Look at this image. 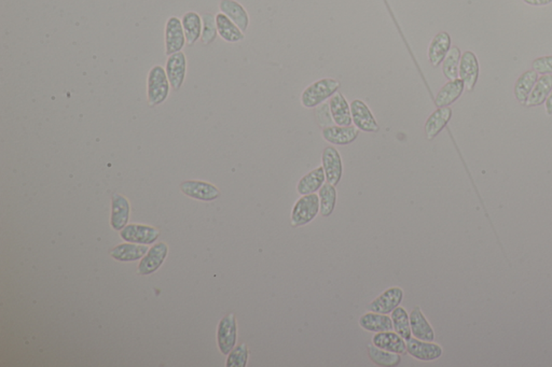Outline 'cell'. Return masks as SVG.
<instances>
[{
	"instance_id": "6da1fadb",
	"label": "cell",
	"mask_w": 552,
	"mask_h": 367,
	"mask_svg": "<svg viewBox=\"0 0 552 367\" xmlns=\"http://www.w3.org/2000/svg\"><path fill=\"white\" fill-rule=\"evenodd\" d=\"M340 82L337 79L323 78L313 82L303 90L301 105L307 109H315L338 93Z\"/></svg>"
},
{
	"instance_id": "7a4b0ae2",
	"label": "cell",
	"mask_w": 552,
	"mask_h": 367,
	"mask_svg": "<svg viewBox=\"0 0 552 367\" xmlns=\"http://www.w3.org/2000/svg\"><path fill=\"white\" fill-rule=\"evenodd\" d=\"M171 84L167 71L160 65L150 69L147 79V99L152 107L160 106L169 97Z\"/></svg>"
},
{
	"instance_id": "3957f363",
	"label": "cell",
	"mask_w": 552,
	"mask_h": 367,
	"mask_svg": "<svg viewBox=\"0 0 552 367\" xmlns=\"http://www.w3.org/2000/svg\"><path fill=\"white\" fill-rule=\"evenodd\" d=\"M320 214V197L316 193L302 195L293 205L290 223L291 227H304Z\"/></svg>"
},
{
	"instance_id": "277c9868",
	"label": "cell",
	"mask_w": 552,
	"mask_h": 367,
	"mask_svg": "<svg viewBox=\"0 0 552 367\" xmlns=\"http://www.w3.org/2000/svg\"><path fill=\"white\" fill-rule=\"evenodd\" d=\"M407 352L414 359L421 362H431L436 361L444 355L442 346L435 344L434 342H425L411 337L407 340Z\"/></svg>"
},
{
	"instance_id": "5b68a950",
	"label": "cell",
	"mask_w": 552,
	"mask_h": 367,
	"mask_svg": "<svg viewBox=\"0 0 552 367\" xmlns=\"http://www.w3.org/2000/svg\"><path fill=\"white\" fill-rule=\"evenodd\" d=\"M322 166L325 171L326 181L333 186H338L343 176V162L340 152L335 147L329 146L324 149Z\"/></svg>"
},
{
	"instance_id": "8992f818",
	"label": "cell",
	"mask_w": 552,
	"mask_h": 367,
	"mask_svg": "<svg viewBox=\"0 0 552 367\" xmlns=\"http://www.w3.org/2000/svg\"><path fill=\"white\" fill-rule=\"evenodd\" d=\"M350 114L354 125L361 131L365 133H378L380 126L374 118V114L363 101L354 99L350 103Z\"/></svg>"
},
{
	"instance_id": "52a82bcc",
	"label": "cell",
	"mask_w": 552,
	"mask_h": 367,
	"mask_svg": "<svg viewBox=\"0 0 552 367\" xmlns=\"http://www.w3.org/2000/svg\"><path fill=\"white\" fill-rule=\"evenodd\" d=\"M186 42L182 20L177 16H171L165 25V53L169 56L182 52Z\"/></svg>"
},
{
	"instance_id": "ba28073f",
	"label": "cell",
	"mask_w": 552,
	"mask_h": 367,
	"mask_svg": "<svg viewBox=\"0 0 552 367\" xmlns=\"http://www.w3.org/2000/svg\"><path fill=\"white\" fill-rule=\"evenodd\" d=\"M404 290L399 287H392L385 290L383 293L368 305V310L379 314H389L400 306L404 299Z\"/></svg>"
},
{
	"instance_id": "9c48e42d",
	"label": "cell",
	"mask_w": 552,
	"mask_h": 367,
	"mask_svg": "<svg viewBox=\"0 0 552 367\" xmlns=\"http://www.w3.org/2000/svg\"><path fill=\"white\" fill-rule=\"evenodd\" d=\"M218 347L222 355H229L235 347L237 340V325L235 314L222 318L218 327Z\"/></svg>"
},
{
	"instance_id": "30bf717a",
	"label": "cell",
	"mask_w": 552,
	"mask_h": 367,
	"mask_svg": "<svg viewBox=\"0 0 552 367\" xmlns=\"http://www.w3.org/2000/svg\"><path fill=\"white\" fill-rule=\"evenodd\" d=\"M167 78L171 88L174 91H179L184 86L186 73H187V58L184 52H177L169 56L165 66Z\"/></svg>"
},
{
	"instance_id": "8fae6325",
	"label": "cell",
	"mask_w": 552,
	"mask_h": 367,
	"mask_svg": "<svg viewBox=\"0 0 552 367\" xmlns=\"http://www.w3.org/2000/svg\"><path fill=\"white\" fill-rule=\"evenodd\" d=\"M182 193L193 199L203 201H213L220 197L217 186L210 182L200 180H188L180 184Z\"/></svg>"
},
{
	"instance_id": "7c38bea8",
	"label": "cell",
	"mask_w": 552,
	"mask_h": 367,
	"mask_svg": "<svg viewBox=\"0 0 552 367\" xmlns=\"http://www.w3.org/2000/svg\"><path fill=\"white\" fill-rule=\"evenodd\" d=\"M359 131L355 125H331L323 129L322 136L333 146H348L358 138Z\"/></svg>"
},
{
	"instance_id": "4fadbf2b",
	"label": "cell",
	"mask_w": 552,
	"mask_h": 367,
	"mask_svg": "<svg viewBox=\"0 0 552 367\" xmlns=\"http://www.w3.org/2000/svg\"><path fill=\"white\" fill-rule=\"evenodd\" d=\"M459 78L464 82L467 91L472 92L479 78V62L472 51L461 54L459 62Z\"/></svg>"
},
{
	"instance_id": "5bb4252c",
	"label": "cell",
	"mask_w": 552,
	"mask_h": 367,
	"mask_svg": "<svg viewBox=\"0 0 552 367\" xmlns=\"http://www.w3.org/2000/svg\"><path fill=\"white\" fill-rule=\"evenodd\" d=\"M120 236L125 242L139 244H150L159 238L160 231L154 227L141 225V224H130L121 229Z\"/></svg>"
},
{
	"instance_id": "9a60e30c",
	"label": "cell",
	"mask_w": 552,
	"mask_h": 367,
	"mask_svg": "<svg viewBox=\"0 0 552 367\" xmlns=\"http://www.w3.org/2000/svg\"><path fill=\"white\" fill-rule=\"evenodd\" d=\"M169 248L167 244L164 242L156 244L149 250L146 257L141 260L139 263V273L141 276H148L152 273L156 272L159 267L163 264L164 260L167 257Z\"/></svg>"
},
{
	"instance_id": "2e32d148",
	"label": "cell",
	"mask_w": 552,
	"mask_h": 367,
	"mask_svg": "<svg viewBox=\"0 0 552 367\" xmlns=\"http://www.w3.org/2000/svg\"><path fill=\"white\" fill-rule=\"evenodd\" d=\"M452 109L450 107H442L435 110L431 116L427 118L424 131L425 136L429 140L436 138L439 134L444 131V127L448 125L452 118Z\"/></svg>"
},
{
	"instance_id": "e0dca14e",
	"label": "cell",
	"mask_w": 552,
	"mask_h": 367,
	"mask_svg": "<svg viewBox=\"0 0 552 367\" xmlns=\"http://www.w3.org/2000/svg\"><path fill=\"white\" fill-rule=\"evenodd\" d=\"M451 36L446 31H440L431 39L429 47V61L433 67H438L442 64L446 54L451 49Z\"/></svg>"
},
{
	"instance_id": "ac0fdd59",
	"label": "cell",
	"mask_w": 552,
	"mask_h": 367,
	"mask_svg": "<svg viewBox=\"0 0 552 367\" xmlns=\"http://www.w3.org/2000/svg\"><path fill=\"white\" fill-rule=\"evenodd\" d=\"M372 344L380 349L386 351L405 355L407 352V342L397 334L395 331H386V332L374 333L372 337Z\"/></svg>"
},
{
	"instance_id": "d6986e66",
	"label": "cell",
	"mask_w": 552,
	"mask_h": 367,
	"mask_svg": "<svg viewBox=\"0 0 552 367\" xmlns=\"http://www.w3.org/2000/svg\"><path fill=\"white\" fill-rule=\"evenodd\" d=\"M412 336L425 342H434L435 331L420 307H414L410 314Z\"/></svg>"
},
{
	"instance_id": "ffe728a7",
	"label": "cell",
	"mask_w": 552,
	"mask_h": 367,
	"mask_svg": "<svg viewBox=\"0 0 552 367\" xmlns=\"http://www.w3.org/2000/svg\"><path fill=\"white\" fill-rule=\"evenodd\" d=\"M129 218V201L120 194H114L111 197V227L116 231H121L126 227Z\"/></svg>"
},
{
	"instance_id": "44dd1931",
	"label": "cell",
	"mask_w": 552,
	"mask_h": 367,
	"mask_svg": "<svg viewBox=\"0 0 552 367\" xmlns=\"http://www.w3.org/2000/svg\"><path fill=\"white\" fill-rule=\"evenodd\" d=\"M329 107H331L333 123L339 126H350L353 124L352 114H350V105L343 94L339 93V92L335 93L329 99Z\"/></svg>"
},
{
	"instance_id": "7402d4cb",
	"label": "cell",
	"mask_w": 552,
	"mask_h": 367,
	"mask_svg": "<svg viewBox=\"0 0 552 367\" xmlns=\"http://www.w3.org/2000/svg\"><path fill=\"white\" fill-rule=\"evenodd\" d=\"M358 323L361 329L367 332L380 333L386 331H393V321L389 314H379V312H369L363 314Z\"/></svg>"
},
{
	"instance_id": "603a6c76",
	"label": "cell",
	"mask_w": 552,
	"mask_h": 367,
	"mask_svg": "<svg viewBox=\"0 0 552 367\" xmlns=\"http://www.w3.org/2000/svg\"><path fill=\"white\" fill-rule=\"evenodd\" d=\"M219 9L224 14L228 16L233 23L237 24L243 33L248 31L250 26V16L248 11L237 0H221Z\"/></svg>"
},
{
	"instance_id": "cb8c5ba5",
	"label": "cell",
	"mask_w": 552,
	"mask_h": 367,
	"mask_svg": "<svg viewBox=\"0 0 552 367\" xmlns=\"http://www.w3.org/2000/svg\"><path fill=\"white\" fill-rule=\"evenodd\" d=\"M464 90V82L461 79L450 80L437 93L436 97H435V105L437 108L449 107L461 97Z\"/></svg>"
},
{
	"instance_id": "d4e9b609",
	"label": "cell",
	"mask_w": 552,
	"mask_h": 367,
	"mask_svg": "<svg viewBox=\"0 0 552 367\" xmlns=\"http://www.w3.org/2000/svg\"><path fill=\"white\" fill-rule=\"evenodd\" d=\"M325 181L326 176L323 166L316 167L299 180L297 184V193L300 194L301 197L316 193L325 184Z\"/></svg>"
},
{
	"instance_id": "484cf974",
	"label": "cell",
	"mask_w": 552,
	"mask_h": 367,
	"mask_svg": "<svg viewBox=\"0 0 552 367\" xmlns=\"http://www.w3.org/2000/svg\"><path fill=\"white\" fill-rule=\"evenodd\" d=\"M182 27L188 46H195V43L202 37L203 21L202 16L195 11L184 13L182 18Z\"/></svg>"
},
{
	"instance_id": "4316f807",
	"label": "cell",
	"mask_w": 552,
	"mask_h": 367,
	"mask_svg": "<svg viewBox=\"0 0 552 367\" xmlns=\"http://www.w3.org/2000/svg\"><path fill=\"white\" fill-rule=\"evenodd\" d=\"M216 26L218 35L227 42L237 43L244 39V33L241 31L239 26L233 23L232 21L222 12L216 14Z\"/></svg>"
},
{
	"instance_id": "83f0119b",
	"label": "cell",
	"mask_w": 552,
	"mask_h": 367,
	"mask_svg": "<svg viewBox=\"0 0 552 367\" xmlns=\"http://www.w3.org/2000/svg\"><path fill=\"white\" fill-rule=\"evenodd\" d=\"M552 91V75H542L537 80L532 92L527 97L525 106L538 107L546 101Z\"/></svg>"
},
{
	"instance_id": "f1b7e54d",
	"label": "cell",
	"mask_w": 552,
	"mask_h": 367,
	"mask_svg": "<svg viewBox=\"0 0 552 367\" xmlns=\"http://www.w3.org/2000/svg\"><path fill=\"white\" fill-rule=\"evenodd\" d=\"M538 80V73L532 69L522 73L514 84V96L521 105H525L527 97L532 92L533 88Z\"/></svg>"
},
{
	"instance_id": "f546056e",
	"label": "cell",
	"mask_w": 552,
	"mask_h": 367,
	"mask_svg": "<svg viewBox=\"0 0 552 367\" xmlns=\"http://www.w3.org/2000/svg\"><path fill=\"white\" fill-rule=\"evenodd\" d=\"M147 251L148 248L146 246H141L139 244H123L114 248L110 254L117 261L132 262L141 259Z\"/></svg>"
},
{
	"instance_id": "4dcf8cb0",
	"label": "cell",
	"mask_w": 552,
	"mask_h": 367,
	"mask_svg": "<svg viewBox=\"0 0 552 367\" xmlns=\"http://www.w3.org/2000/svg\"><path fill=\"white\" fill-rule=\"evenodd\" d=\"M318 197H320V214L324 218H328L333 214L337 205V190L335 186L331 184H325L320 191H318Z\"/></svg>"
},
{
	"instance_id": "1f68e13d",
	"label": "cell",
	"mask_w": 552,
	"mask_h": 367,
	"mask_svg": "<svg viewBox=\"0 0 552 367\" xmlns=\"http://www.w3.org/2000/svg\"><path fill=\"white\" fill-rule=\"evenodd\" d=\"M393 321V329L397 334L400 335L405 340H409L412 337L411 325H410V314L404 307H397L391 314Z\"/></svg>"
},
{
	"instance_id": "d6a6232c",
	"label": "cell",
	"mask_w": 552,
	"mask_h": 367,
	"mask_svg": "<svg viewBox=\"0 0 552 367\" xmlns=\"http://www.w3.org/2000/svg\"><path fill=\"white\" fill-rule=\"evenodd\" d=\"M368 355L376 365L382 367H394L400 364L401 355L386 351L376 347L374 344L368 346Z\"/></svg>"
},
{
	"instance_id": "836d02e7",
	"label": "cell",
	"mask_w": 552,
	"mask_h": 367,
	"mask_svg": "<svg viewBox=\"0 0 552 367\" xmlns=\"http://www.w3.org/2000/svg\"><path fill=\"white\" fill-rule=\"evenodd\" d=\"M461 58V50L457 47H452L450 49L449 53L446 54V58L442 62V73L448 80L459 79Z\"/></svg>"
},
{
	"instance_id": "e575fe53",
	"label": "cell",
	"mask_w": 552,
	"mask_h": 367,
	"mask_svg": "<svg viewBox=\"0 0 552 367\" xmlns=\"http://www.w3.org/2000/svg\"><path fill=\"white\" fill-rule=\"evenodd\" d=\"M203 29L202 40L204 46H210L217 38L218 31L216 26V16H213L212 13H204L202 16Z\"/></svg>"
},
{
	"instance_id": "d590c367",
	"label": "cell",
	"mask_w": 552,
	"mask_h": 367,
	"mask_svg": "<svg viewBox=\"0 0 552 367\" xmlns=\"http://www.w3.org/2000/svg\"><path fill=\"white\" fill-rule=\"evenodd\" d=\"M250 350L248 344H241L233 348L227 359V367H245L248 365Z\"/></svg>"
},
{
	"instance_id": "8d00e7d4",
	"label": "cell",
	"mask_w": 552,
	"mask_h": 367,
	"mask_svg": "<svg viewBox=\"0 0 552 367\" xmlns=\"http://www.w3.org/2000/svg\"><path fill=\"white\" fill-rule=\"evenodd\" d=\"M316 118H317L318 124H320L323 129L328 127V126L333 125V116H331V107L329 103H324L320 106L316 107Z\"/></svg>"
},
{
	"instance_id": "74e56055",
	"label": "cell",
	"mask_w": 552,
	"mask_h": 367,
	"mask_svg": "<svg viewBox=\"0 0 552 367\" xmlns=\"http://www.w3.org/2000/svg\"><path fill=\"white\" fill-rule=\"evenodd\" d=\"M533 69L540 75H552V56L536 58L533 62Z\"/></svg>"
},
{
	"instance_id": "f35d334b",
	"label": "cell",
	"mask_w": 552,
	"mask_h": 367,
	"mask_svg": "<svg viewBox=\"0 0 552 367\" xmlns=\"http://www.w3.org/2000/svg\"><path fill=\"white\" fill-rule=\"evenodd\" d=\"M525 3L529 5H534V7H544V5H550L552 0H523Z\"/></svg>"
},
{
	"instance_id": "ab89813d",
	"label": "cell",
	"mask_w": 552,
	"mask_h": 367,
	"mask_svg": "<svg viewBox=\"0 0 552 367\" xmlns=\"http://www.w3.org/2000/svg\"><path fill=\"white\" fill-rule=\"evenodd\" d=\"M544 108H546V112H547L548 116H551V114H552V91H551V93L549 94V96H548V99H546V101H544Z\"/></svg>"
}]
</instances>
